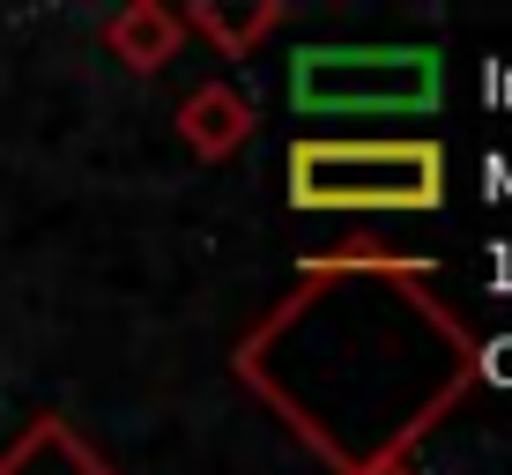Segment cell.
Instances as JSON below:
<instances>
[{
    "mask_svg": "<svg viewBox=\"0 0 512 475\" xmlns=\"http://www.w3.org/2000/svg\"><path fill=\"white\" fill-rule=\"evenodd\" d=\"M364 475H416V461H409V453H394V461H372Z\"/></svg>",
    "mask_w": 512,
    "mask_h": 475,
    "instance_id": "8",
    "label": "cell"
},
{
    "mask_svg": "<svg viewBox=\"0 0 512 475\" xmlns=\"http://www.w3.org/2000/svg\"><path fill=\"white\" fill-rule=\"evenodd\" d=\"M431 275L409 253H320L238 342V379L334 475L409 453L483 379V342L431 297Z\"/></svg>",
    "mask_w": 512,
    "mask_h": 475,
    "instance_id": "1",
    "label": "cell"
},
{
    "mask_svg": "<svg viewBox=\"0 0 512 475\" xmlns=\"http://www.w3.org/2000/svg\"><path fill=\"white\" fill-rule=\"evenodd\" d=\"M0 475H112V468H104V453L67 424V416H38V424L0 453Z\"/></svg>",
    "mask_w": 512,
    "mask_h": 475,
    "instance_id": "6",
    "label": "cell"
},
{
    "mask_svg": "<svg viewBox=\"0 0 512 475\" xmlns=\"http://www.w3.org/2000/svg\"><path fill=\"white\" fill-rule=\"evenodd\" d=\"M186 45L179 30V8H164V0H127V8L104 23V52L112 60H127L134 75H156V67H171Z\"/></svg>",
    "mask_w": 512,
    "mask_h": 475,
    "instance_id": "5",
    "label": "cell"
},
{
    "mask_svg": "<svg viewBox=\"0 0 512 475\" xmlns=\"http://www.w3.org/2000/svg\"><path fill=\"white\" fill-rule=\"evenodd\" d=\"M253 97L231 90V82H201L186 104H179V142L201 156V164H223V156H238L253 142Z\"/></svg>",
    "mask_w": 512,
    "mask_h": 475,
    "instance_id": "4",
    "label": "cell"
},
{
    "mask_svg": "<svg viewBox=\"0 0 512 475\" xmlns=\"http://www.w3.org/2000/svg\"><path fill=\"white\" fill-rule=\"evenodd\" d=\"M179 30H201L223 60H245L268 30H282V0H245V8H231V0H193L179 15Z\"/></svg>",
    "mask_w": 512,
    "mask_h": 475,
    "instance_id": "7",
    "label": "cell"
},
{
    "mask_svg": "<svg viewBox=\"0 0 512 475\" xmlns=\"http://www.w3.org/2000/svg\"><path fill=\"white\" fill-rule=\"evenodd\" d=\"M290 208L312 216H431L446 201V149L423 134H305L290 142Z\"/></svg>",
    "mask_w": 512,
    "mask_h": 475,
    "instance_id": "2",
    "label": "cell"
},
{
    "mask_svg": "<svg viewBox=\"0 0 512 475\" xmlns=\"http://www.w3.org/2000/svg\"><path fill=\"white\" fill-rule=\"evenodd\" d=\"M446 97L431 45H305L290 60L297 119H423Z\"/></svg>",
    "mask_w": 512,
    "mask_h": 475,
    "instance_id": "3",
    "label": "cell"
}]
</instances>
